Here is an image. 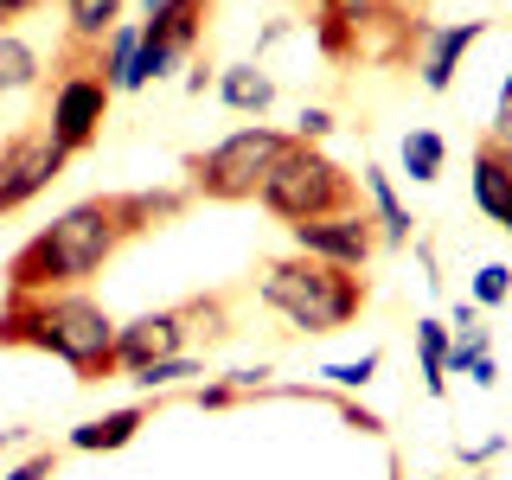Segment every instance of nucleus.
Instances as JSON below:
<instances>
[{"mask_svg": "<svg viewBox=\"0 0 512 480\" xmlns=\"http://www.w3.org/2000/svg\"><path fill=\"white\" fill-rule=\"evenodd\" d=\"M128 244V224L116 199H84L64 218H52L32 244H20V256L7 263V295H64L84 276L109 263Z\"/></svg>", "mask_w": 512, "mask_h": 480, "instance_id": "f257e3e1", "label": "nucleus"}, {"mask_svg": "<svg viewBox=\"0 0 512 480\" xmlns=\"http://www.w3.org/2000/svg\"><path fill=\"white\" fill-rule=\"evenodd\" d=\"M0 346H39L52 359H64L77 378L116 372V320L77 288H64V295H7Z\"/></svg>", "mask_w": 512, "mask_h": 480, "instance_id": "f03ea898", "label": "nucleus"}, {"mask_svg": "<svg viewBox=\"0 0 512 480\" xmlns=\"http://www.w3.org/2000/svg\"><path fill=\"white\" fill-rule=\"evenodd\" d=\"M256 295L301 333H340L346 320L365 308V282L352 276V269L314 263V256H282V263H269L263 282H256Z\"/></svg>", "mask_w": 512, "mask_h": 480, "instance_id": "7ed1b4c3", "label": "nucleus"}, {"mask_svg": "<svg viewBox=\"0 0 512 480\" xmlns=\"http://www.w3.org/2000/svg\"><path fill=\"white\" fill-rule=\"evenodd\" d=\"M256 199H263L276 218H288V224H308V218L346 212V205H352V180L333 167L327 154H314L308 141H288V148L276 154V167L263 173Z\"/></svg>", "mask_w": 512, "mask_h": 480, "instance_id": "20e7f679", "label": "nucleus"}, {"mask_svg": "<svg viewBox=\"0 0 512 480\" xmlns=\"http://www.w3.org/2000/svg\"><path fill=\"white\" fill-rule=\"evenodd\" d=\"M282 148H288V135L250 122V128H237V135H224L212 154L192 160V180H199L205 199H256V186H263V173L276 167Z\"/></svg>", "mask_w": 512, "mask_h": 480, "instance_id": "39448f33", "label": "nucleus"}, {"mask_svg": "<svg viewBox=\"0 0 512 480\" xmlns=\"http://www.w3.org/2000/svg\"><path fill=\"white\" fill-rule=\"evenodd\" d=\"M58 173H64V148L52 141V128H26V135H13L7 148H0V218L20 212V205H32Z\"/></svg>", "mask_w": 512, "mask_h": 480, "instance_id": "423d86ee", "label": "nucleus"}, {"mask_svg": "<svg viewBox=\"0 0 512 480\" xmlns=\"http://www.w3.org/2000/svg\"><path fill=\"white\" fill-rule=\"evenodd\" d=\"M295 231V256H314V263H333V269H352L359 276L378 250V231L365 212H327V218H308V224H288Z\"/></svg>", "mask_w": 512, "mask_h": 480, "instance_id": "0eeeda50", "label": "nucleus"}, {"mask_svg": "<svg viewBox=\"0 0 512 480\" xmlns=\"http://www.w3.org/2000/svg\"><path fill=\"white\" fill-rule=\"evenodd\" d=\"M103 116H109V84L90 77V71H71L58 84V96H52V122H45V128H52V141L71 154V148H90V141H96Z\"/></svg>", "mask_w": 512, "mask_h": 480, "instance_id": "6e6552de", "label": "nucleus"}, {"mask_svg": "<svg viewBox=\"0 0 512 480\" xmlns=\"http://www.w3.org/2000/svg\"><path fill=\"white\" fill-rule=\"evenodd\" d=\"M186 308H160V314H141L128 320V327H116V372H148L154 359H173V352H186Z\"/></svg>", "mask_w": 512, "mask_h": 480, "instance_id": "1a4fd4ad", "label": "nucleus"}, {"mask_svg": "<svg viewBox=\"0 0 512 480\" xmlns=\"http://www.w3.org/2000/svg\"><path fill=\"white\" fill-rule=\"evenodd\" d=\"M474 205L493 224L512 218V154L500 141H480V154H474Z\"/></svg>", "mask_w": 512, "mask_h": 480, "instance_id": "9d476101", "label": "nucleus"}, {"mask_svg": "<svg viewBox=\"0 0 512 480\" xmlns=\"http://www.w3.org/2000/svg\"><path fill=\"white\" fill-rule=\"evenodd\" d=\"M487 32V20H461V26H442V32H429V52H423V84L429 90H448L455 84V64L468 58V45Z\"/></svg>", "mask_w": 512, "mask_h": 480, "instance_id": "9b49d317", "label": "nucleus"}, {"mask_svg": "<svg viewBox=\"0 0 512 480\" xmlns=\"http://www.w3.org/2000/svg\"><path fill=\"white\" fill-rule=\"evenodd\" d=\"M148 423V404H122V410H109V416H96V423H77L71 429V448H128L135 442V429Z\"/></svg>", "mask_w": 512, "mask_h": 480, "instance_id": "f8f14e48", "label": "nucleus"}, {"mask_svg": "<svg viewBox=\"0 0 512 480\" xmlns=\"http://www.w3.org/2000/svg\"><path fill=\"white\" fill-rule=\"evenodd\" d=\"M218 96L237 116H263V109L276 103V84H269V71H256V64H231V71L218 77Z\"/></svg>", "mask_w": 512, "mask_h": 480, "instance_id": "ddd939ff", "label": "nucleus"}, {"mask_svg": "<svg viewBox=\"0 0 512 480\" xmlns=\"http://www.w3.org/2000/svg\"><path fill=\"white\" fill-rule=\"evenodd\" d=\"M205 13H212V0H180V7H173V13H160V20H148V26H141V39L167 45V52H186V45L199 39Z\"/></svg>", "mask_w": 512, "mask_h": 480, "instance_id": "4468645a", "label": "nucleus"}, {"mask_svg": "<svg viewBox=\"0 0 512 480\" xmlns=\"http://www.w3.org/2000/svg\"><path fill=\"white\" fill-rule=\"evenodd\" d=\"M365 192H372V212H378V231L391 237V244H410V212H404V199H397V186H391V173L384 167H365Z\"/></svg>", "mask_w": 512, "mask_h": 480, "instance_id": "2eb2a0df", "label": "nucleus"}, {"mask_svg": "<svg viewBox=\"0 0 512 480\" xmlns=\"http://www.w3.org/2000/svg\"><path fill=\"white\" fill-rule=\"evenodd\" d=\"M135 52H141V32L135 26H116V32H109V52H96L109 90H135Z\"/></svg>", "mask_w": 512, "mask_h": 480, "instance_id": "dca6fc26", "label": "nucleus"}, {"mask_svg": "<svg viewBox=\"0 0 512 480\" xmlns=\"http://www.w3.org/2000/svg\"><path fill=\"white\" fill-rule=\"evenodd\" d=\"M448 340H455V333L442 327V320H423V327H416V359H423V384L429 391H448Z\"/></svg>", "mask_w": 512, "mask_h": 480, "instance_id": "f3484780", "label": "nucleus"}, {"mask_svg": "<svg viewBox=\"0 0 512 480\" xmlns=\"http://www.w3.org/2000/svg\"><path fill=\"white\" fill-rule=\"evenodd\" d=\"M116 205H122V224H128V237L135 231H148L154 218H173L180 212V192H116Z\"/></svg>", "mask_w": 512, "mask_h": 480, "instance_id": "a211bd4d", "label": "nucleus"}, {"mask_svg": "<svg viewBox=\"0 0 512 480\" xmlns=\"http://www.w3.org/2000/svg\"><path fill=\"white\" fill-rule=\"evenodd\" d=\"M64 13H71V32H77L84 45H103L109 32H116L122 0H64Z\"/></svg>", "mask_w": 512, "mask_h": 480, "instance_id": "6ab92c4d", "label": "nucleus"}, {"mask_svg": "<svg viewBox=\"0 0 512 480\" xmlns=\"http://www.w3.org/2000/svg\"><path fill=\"white\" fill-rule=\"evenodd\" d=\"M442 160H448V141L436 135V128H410L404 135V173L410 180H436Z\"/></svg>", "mask_w": 512, "mask_h": 480, "instance_id": "aec40b11", "label": "nucleus"}, {"mask_svg": "<svg viewBox=\"0 0 512 480\" xmlns=\"http://www.w3.org/2000/svg\"><path fill=\"white\" fill-rule=\"evenodd\" d=\"M26 84H39V52L13 32H0V90H26Z\"/></svg>", "mask_w": 512, "mask_h": 480, "instance_id": "412c9836", "label": "nucleus"}, {"mask_svg": "<svg viewBox=\"0 0 512 480\" xmlns=\"http://www.w3.org/2000/svg\"><path fill=\"white\" fill-rule=\"evenodd\" d=\"M506 295H512V269L506 263H480L474 269V301H480V308H500Z\"/></svg>", "mask_w": 512, "mask_h": 480, "instance_id": "4be33fe9", "label": "nucleus"}, {"mask_svg": "<svg viewBox=\"0 0 512 480\" xmlns=\"http://www.w3.org/2000/svg\"><path fill=\"white\" fill-rule=\"evenodd\" d=\"M372 372H378V352H359V359H340V365H327V384H340V391H359V384H372Z\"/></svg>", "mask_w": 512, "mask_h": 480, "instance_id": "5701e85b", "label": "nucleus"}, {"mask_svg": "<svg viewBox=\"0 0 512 480\" xmlns=\"http://www.w3.org/2000/svg\"><path fill=\"white\" fill-rule=\"evenodd\" d=\"M199 372V359L192 352H173V359H154L148 372H135V384H148V391H160V384H173V378H192Z\"/></svg>", "mask_w": 512, "mask_h": 480, "instance_id": "b1692460", "label": "nucleus"}, {"mask_svg": "<svg viewBox=\"0 0 512 480\" xmlns=\"http://www.w3.org/2000/svg\"><path fill=\"white\" fill-rule=\"evenodd\" d=\"M180 58V52H167V45H154V39H141V52H135V90L141 84H154V77H167V64Z\"/></svg>", "mask_w": 512, "mask_h": 480, "instance_id": "393cba45", "label": "nucleus"}, {"mask_svg": "<svg viewBox=\"0 0 512 480\" xmlns=\"http://www.w3.org/2000/svg\"><path fill=\"white\" fill-rule=\"evenodd\" d=\"M378 13H384V0H327V20H340L352 32H359L365 20H378Z\"/></svg>", "mask_w": 512, "mask_h": 480, "instance_id": "a878e982", "label": "nucleus"}, {"mask_svg": "<svg viewBox=\"0 0 512 480\" xmlns=\"http://www.w3.org/2000/svg\"><path fill=\"white\" fill-rule=\"evenodd\" d=\"M493 141L512 154V77H506V90H500V116H493Z\"/></svg>", "mask_w": 512, "mask_h": 480, "instance_id": "bb28decb", "label": "nucleus"}, {"mask_svg": "<svg viewBox=\"0 0 512 480\" xmlns=\"http://www.w3.org/2000/svg\"><path fill=\"white\" fill-rule=\"evenodd\" d=\"M0 480H52V455H26L13 474H0Z\"/></svg>", "mask_w": 512, "mask_h": 480, "instance_id": "cd10ccee", "label": "nucleus"}, {"mask_svg": "<svg viewBox=\"0 0 512 480\" xmlns=\"http://www.w3.org/2000/svg\"><path fill=\"white\" fill-rule=\"evenodd\" d=\"M327 128H333V116H327V109H301V135H295V141H320Z\"/></svg>", "mask_w": 512, "mask_h": 480, "instance_id": "c85d7f7f", "label": "nucleus"}, {"mask_svg": "<svg viewBox=\"0 0 512 480\" xmlns=\"http://www.w3.org/2000/svg\"><path fill=\"white\" fill-rule=\"evenodd\" d=\"M231 384H205V391H192V404H199V410H224V404H231Z\"/></svg>", "mask_w": 512, "mask_h": 480, "instance_id": "c756f323", "label": "nucleus"}, {"mask_svg": "<svg viewBox=\"0 0 512 480\" xmlns=\"http://www.w3.org/2000/svg\"><path fill=\"white\" fill-rule=\"evenodd\" d=\"M26 7H39V0H0V20H13V13H26Z\"/></svg>", "mask_w": 512, "mask_h": 480, "instance_id": "7c9ffc66", "label": "nucleus"}, {"mask_svg": "<svg viewBox=\"0 0 512 480\" xmlns=\"http://www.w3.org/2000/svg\"><path fill=\"white\" fill-rule=\"evenodd\" d=\"M141 7H148V20H160V13H173L180 0H141Z\"/></svg>", "mask_w": 512, "mask_h": 480, "instance_id": "2f4dec72", "label": "nucleus"}, {"mask_svg": "<svg viewBox=\"0 0 512 480\" xmlns=\"http://www.w3.org/2000/svg\"><path fill=\"white\" fill-rule=\"evenodd\" d=\"M0 442H20V429H0Z\"/></svg>", "mask_w": 512, "mask_h": 480, "instance_id": "473e14b6", "label": "nucleus"}, {"mask_svg": "<svg viewBox=\"0 0 512 480\" xmlns=\"http://www.w3.org/2000/svg\"><path fill=\"white\" fill-rule=\"evenodd\" d=\"M506 231H512V218H506Z\"/></svg>", "mask_w": 512, "mask_h": 480, "instance_id": "72a5a7b5", "label": "nucleus"}]
</instances>
